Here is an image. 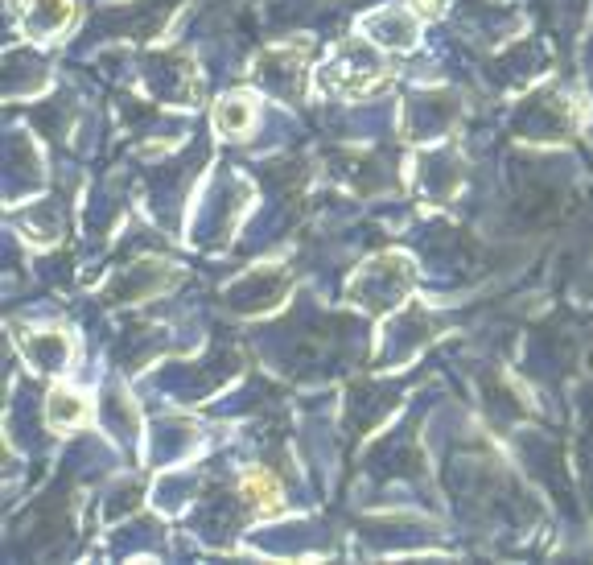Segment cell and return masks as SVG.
I'll return each instance as SVG.
<instances>
[{
  "label": "cell",
  "mask_w": 593,
  "mask_h": 565,
  "mask_svg": "<svg viewBox=\"0 0 593 565\" xmlns=\"http://www.w3.org/2000/svg\"><path fill=\"white\" fill-rule=\"evenodd\" d=\"M326 87L330 91H338V95H363V91H371V87H379L383 83V62L375 58V54H355V58H334L330 66H326Z\"/></svg>",
  "instance_id": "obj_1"
},
{
  "label": "cell",
  "mask_w": 593,
  "mask_h": 565,
  "mask_svg": "<svg viewBox=\"0 0 593 565\" xmlns=\"http://www.w3.org/2000/svg\"><path fill=\"white\" fill-rule=\"evenodd\" d=\"M83 417H87V401H83V392H75V388H54L50 405H46V421H50V429L66 434V429H75Z\"/></svg>",
  "instance_id": "obj_2"
},
{
  "label": "cell",
  "mask_w": 593,
  "mask_h": 565,
  "mask_svg": "<svg viewBox=\"0 0 593 565\" xmlns=\"http://www.w3.org/2000/svg\"><path fill=\"white\" fill-rule=\"evenodd\" d=\"M243 495H248V504L256 512H281L285 508V495H281V483H276L268 471L252 475L248 483H243Z\"/></svg>",
  "instance_id": "obj_3"
},
{
  "label": "cell",
  "mask_w": 593,
  "mask_h": 565,
  "mask_svg": "<svg viewBox=\"0 0 593 565\" xmlns=\"http://www.w3.org/2000/svg\"><path fill=\"white\" fill-rule=\"evenodd\" d=\"M248 124H252V104L243 95H231L227 104L219 108V128L235 137V128H248Z\"/></svg>",
  "instance_id": "obj_4"
},
{
  "label": "cell",
  "mask_w": 593,
  "mask_h": 565,
  "mask_svg": "<svg viewBox=\"0 0 593 565\" xmlns=\"http://www.w3.org/2000/svg\"><path fill=\"white\" fill-rule=\"evenodd\" d=\"M66 17H71V5H66V0H38V5H33L29 25H33V29H50V21L62 25Z\"/></svg>",
  "instance_id": "obj_5"
}]
</instances>
